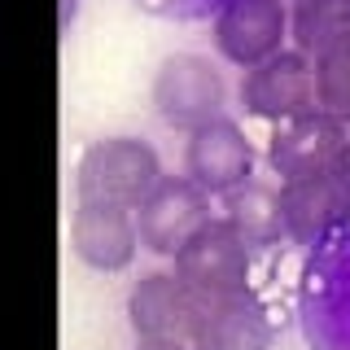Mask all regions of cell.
I'll return each mask as SVG.
<instances>
[{"label":"cell","instance_id":"8fae6325","mask_svg":"<svg viewBox=\"0 0 350 350\" xmlns=\"http://www.w3.org/2000/svg\"><path fill=\"white\" fill-rule=\"evenodd\" d=\"M70 250L92 271H127L140 250V228L131 206L79 202L70 215Z\"/></svg>","mask_w":350,"mask_h":350},{"label":"cell","instance_id":"d6986e66","mask_svg":"<svg viewBox=\"0 0 350 350\" xmlns=\"http://www.w3.org/2000/svg\"><path fill=\"white\" fill-rule=\"evenodd\" d=\"M328 171H333L337 180H342V189L350 193V136H346V145H342V153H337V158H333V167H328Z\"/></svg>","mask_w":350,"mask_h":350},{"label":"cell","instance_id":"7c38bea8","mask_svg":"<svg viewBox=\"0 0 350 350\" xmlns=\"http://www.w3.org/2000/svg\"><path fill=\"white\" fill-rule=\"evenodd\" d=\"M280 215H284V241L306 250L333 224L350 219V193L342 189V180L333 171L306 175V180L280 184Z\"/></svg>","mask_w":350,"mask_h":350},{"label":"cell","instance_id":"4fadbf2b","mask_svg":"<svg viewBox=\"0 0 350 350\" xmlns=\"http://www.w3.org/2000/svg\"><path fill=\"white\" fill-rule=\"evenodd\" d=\"M280 337V311L267 293L245 289L206 302V350H271Z\"/></svg>","mask_w":350,"mask_h":350},{"label":"cell","instance_id":"52a82bcc","mask_svg":"<svg viewBox=\"0 0 350 350\" xmlns=\"http://www.w3.org/2000/svg\"><path fill=\"white\" fill-rule=\"evenodd\" d=\"M215 197L193 184L189 175H162V184L145 197V206L136 211V228H140V250L162 258H175L189 237L202 224L215 219Z\"/></svg>","mask_w":350,"mask_h":350},{"label":"cell","instance_id":"2e32d148","mask_svg":"<svg viewBox=\"0 0 350 350\" xmlns=\"http://www.w3.org/2000/svg\"><path fill=\"white\" fill-rule=\"evenodd\" d=\"M315 105L324 114L350 118V27L315 53Z\"/></svg>","mask_w":350,"mask_h":350},{"label":"cell","instance_id":"277c9868","mask_svg":"<svg viewBox=\"0 0 350 350\" xmlns=\"http://www.w3.org/2000/svg\"><path fill=\"white\" fill-rule=\"evenodd\" d=\"M153 109L175 131H197L215 118H224V75L202 53H171L153 75Z\"/></svg>","mask_w":350,"mask_h":350},{"label":"cell","instance_id":"9a60e30c","mask_svg":"<svg viewBox=\"0 0 350 350\" xmlns=\"http://www.w3.org/2000/svg\"><path fill=\"white\" fill-rule=\"evenodd\" d=\"M346 27H350V0H293L289 40L306 57H315V53L333 36H342Z\"/></svg>","mask_w":350,"mask_h":350},{"label":"cell","instance_id":"8992f818","mask_svg":"<svg viewBox=\"0 0 350 350\" xmlns=\"http://www.w3.org/2000/svg\"><path fill=\"white\" fill-rule=\"evenodd\" d=\"M241 109L262 123H289L298 114H311L315 105V62L302 49H280L276 57L250 66L241 75Z\"/></svg>","mask_w":350,"mask_h":350},{"label":"cell","instance_id":"9c48e42d","mask_svg":"<svg viewBox=\"0 0 350 350\" xmlns=\"http://www.w3.org/2000/svg\"><path fill=\"white\" fill-rule=\"evenodd\" d=\"M289 18L293 14L284 9V0H228L215 18L219 57L241 70L276 57L289 40Z\"/></svg>","mask_w":350,"mask_h":350},{"label":"cell","instance_id":"5b68a950","mask_svg":"<svg viewBox=\"0 0 350 350\" xmlns=\"http://www.w3.org/2000/svg\"><path fill=\"white\" fill-rule=\"evenodd\" d=\"M127 324L136 337H175L206 350V298H197L175 271H149L131 284Z\"/></svg>","mask_w":350,"mask_h":350},{"label":"cell","instance_id":"ba28073f","mask_svg":"<svg viewBox=\"0 0 350 350\" xmlns=\"http://www.w3.org/2000/svg\"><path fill=\"white\" fill-rule=\"evenodd\" d=\"M350 136V118L324 114V109H311V114H298L289 123H276L267 136V167L280 175V184L306 180V175H320L333 167V158L342 153Z\"/></svg>","mask_w":350,"mask_h":350},{"label":"cell","instance_id":"3957f363","mask_svg":"<svg viewBox=\"0 0 350 350\" xmlns=\"http://www.w3.org/2000/svg\"><path fill=\"white\" fill-rule=\"evenodd\" d=\"M175 276L206 302L232 298V293L254 289V250L237 237V228L228 219L215 215L175 254Z\"/></svg>","mask_w":350,"mask_h":350},{"label":"cell","instance_id":"30bf717a","mask_svg":"<svg viewBox=\"0 0 350 350\" xmlns=\"http://www.w3.org/2000/svg\"><path fill=\"white\" fill-rule=\"evenodd\" d=\"M184 175L202 184L211 197L232 193L237 184L254 180V145L232 118H215V123L189 131L184 140Z\"/></svg>","mask_w":350,"mask_h":350},{"label":"cell","instance_id":"ffe728a7","mask_svg":"<svg viewBox=\"0 0 350 350\" xmlns=\"http://www.w3.org/2000/svg\"><path fill=\"white\" fill-rule=\"evenodd\" d=\"M75 14H79V0H57V31H62V36L70 31Z\"/></svg>","mask_w":350,"mask_h":350},{"label":"cell","instance_id":"6da1fadb","mask_svg":"<svg viewBox=\"0 0 350 350\" xmlns=\"http://www.w3.org/2000/svg\"><path fill=\"white\" fill-rule=\"evenodd\" d=\"M293 315L306 350H350V219L302 250Z\"/></svg>","mask_w":350,"mask_h":350},{"label":"cell","instance_id":"7a4b0ae2","mask_svg":"<svg viewBox=\"0 0 350 350\" xmlns=\"http://www.w3.org/2000/svg\"><path fill=\"white\" fill-rule=\"evenodd\" d=\"M162 184V158L140 136H105L79 153L75 193L79 202H109L140 211L145 197Z\"/></svg>","mask_w":350,"mask_h":350},{"label":"cell","instance_id":"5bb4252c","mask_svg":"<svg viewBox=\"0 0 350 350\" xmlns=\"http://www.w3.org/2000/svg\"><path fill=\"white\" fill-rule=\"evenodd\" d=\"M219 219H228L254 254H271V250L289 245L284 241V215H280V189H271L262 180H245L219 197Z\"/></svg>","mask_w":350,"mask_h":350},{"label":"cell","instance_id":"e0dca14e","mask_svg":"<svg viewBox=\"0 0 350 350\" xmlns=\"http://www.w3.org/2000/svg\"><path fill=\"white\" fill-rule=\"evenodd\" d=\"M131 5L167 22H206V18L215 22L228 0H131Z\"/></svg>","mask_w":350,"mask_h":350},{"label":"cell","instance_id":"ac0fdd59","mask_svg":"<svg viewBox=\"0 0 350 350\" xmlns=\"http://www.w3.org/2000/svg\"><path fill=\"white\" fill-rule=\"evenodd\" d=\"M131 350H193L189 342H175V337H136Z\"/></svg>","mask_w":350,"mask_h":350}]
</instances>
